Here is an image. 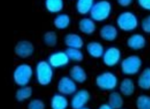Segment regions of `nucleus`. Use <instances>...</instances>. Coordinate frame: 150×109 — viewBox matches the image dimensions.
<instances>
[{"instance_id":"8","label":"nucleus","mask_w":150,"mask_h":109,"mask_svg":"<svg viewBox=\"0 0 150 109\" xmlns=\"http://www.w3.org/2000/svg\"><path fill=\"white\" fill-rule=\"evenodd\" d=\"M56 89L58 93L69 96L75 94L78 90L77 84L69 76H63L57 82Z\"/></svg>"},{"instance_id":"18","label":"nucleus","mask_w":150,"mask_h":109,"mask_svg":"<svg viewBox=\"0 0 150 109\" xmlns=\"http://www.w3.org/2000/svg\"><path fill=\"white\" fill-rule=\"evenodd\" d=\"M119 92L123 96H132L136 91V84L129 77H125L119 83Z\"/></svg>"},{"instance_id":"26","label":"nucleus","mask_w":150,"mask_h":109,"mask_svg":"<svg viewBox=\"0 0 150 109\" xmlns=\"http://www.w3.org/2000/svg\"><path fill=\"white\" fill-rule=\"evenodd\" d=\"M43 42L47 47H55L58 43V35L55 30H47L43 35Z\"/></svg>"},{"instance_id":"34","label":"nucleus","mask_w":150,"mask_h":109,"mask_svg":"<svg viewBox=\"0 0 150 109\" xmlns=\"http://www.w3.org/2000/svg\"><path fill=\"white\" fill-rule=\"evenodd\" d=\"M81 109H90L89 108H87V107H85V108H81Z\"/></svg>"},{"instance_id":"31","label":"nucleus","mask_w":150,"mask_h":109,"mask_svg":"<svg viewBox=\"0 0 150 109\" xmlns=\"http://www.w3.org/2000/svg\"><path fill=\"white\" fill-rule=\"evenodd\" d=\"M137 4L141 9L150 11V0H138Z\"/></svg>"},{"instance_id":"12","label":"nucleus","mask_w":150,"mask_h":109,"mask_svg":"<svg viewBox=\"0 0 150 109\" xmlns=\"http://www.w3.org/2000/svg\"><path fill=\"white\" fill-rule=\"evenodd\" d=\"M99 35L105 42H113L119 35V29L112 23H105L100 28Z\"/></svg>"},{"instance_id":"3","label":"nucleus","mask_w":150,"mask_h":109,"mask_svg":"<svg viewBox=\"0 0 150 109\" xmlns=\"http://www.w3.org/2000/svg\"><path fill=\"white\" fill-rule=\"evenodd\" d=\"M119 79L112 71H104L96 76L95 84L96 88L104 91H112L119 86Z\"/></svg>"},{"instance_id":"15","label":"nucleus","mask_w":150,"mask_h":109,"mask_svg":"<svg viewBox=\"0 0 150 109\" xmlns=\"http://www.w3.org/2000/svg\"><path fill=\"white\" fill-rule=\"evenodd\" d=\"M78 29L83 35H92L96 30V23L90 17H82L78 22Z\"/></svg>"},{"instance_id":"7","label":"nucleus","mask_w":150,"mask_h":109,"mask_svg":"<svg viewBox=\"0 0 150 109\" xmlns=\"http://www.w3.org/2000/svg\"><path fill=\"white\" fill-rule=\"evenodd\" d=\"M101 59L106 67H114L120 64L122 60V53L118 47L110 46L105 49Z\"/></svg>"},{"instance_id":"29","label":"nucleus","mask_w":150,"mask_h":109,"mask_svg":"<svg viewBox=\"0 0 150 109\" xmlns=\"http://www.w3.org/2000/svg\"><path fill=\"white\" fill-rule=\"evenodd\" d=\"M27 109H46V103L41 99L35 98L28 102Z\"/></svg>"},{"instance_id":"4","label":"nucleus","mask_w":150,"mask_h":109,"mask_svg":"<svg viewBox=\"0 0 150 109\" xmlns=\"http://www.w3.org/2000/svg\"><path fill=\"white\" fill-rule=\"evenodd\" d=\"M34 73L35 71L31 64L27 63L19 64L13 71V81L18 87L28 86L33 77Z\"/></svg>"},{"instance_id":"13","label":"nucleus","mask_w":150,"mask_h":109,"mask_svg":"<svg viewBox=\"0 0 150 109\" xmlns=\"http://www.w3.org/2000/svg\"><path fill=\"white\" fill-rule=\"evenodd\" d=\"M127 47L133 51H140L144 49L147 44V40L144 35L134 33L131 35L126 40Z\"/></svg>"},{"instance_id":"2","label":"nucleus","mask_w":150,"mask_h":109,"mask_svg":"<svg viewBox=\"0 0 150 109\" xmlns=\"http://www.w3.org/2000/svg\"><path fill=\"white\" fill-rule=\"evenodd\" d=\"M117 27L125 32H132L139 27V18L133 11H125L118 15L116 19Z\"/></svg>"},{"instance_id":"32","label":"nucleus","mask_w":150,"mask_h":109,"mask_svg":"<svg viewBox=\"0 0 150 109\" xmlns=\"http://www.w3.org/2000/svg\"><path fill=\"white\" fill-rule=\"evenodd\" d=\"M132 0H118L117 1V4L120 5L121 7H125V8L129 7L130 5H132Z\"/></svg>"},{"instance_id":"6","label":"nucleus","mask_w":150,"mask_h":109,"mask_svg":"<svg viewBox=\"0 0 150 109\" xmlns=\"http://www.w3.org/2000/svg\"><path fill=\"white\" fill-rule=\"evenodd\" d=\"M142 59L137 54H130L123 59L120 68L123 75L127 76H136L141 72L142 67Z\"/></svg>"},{"instance_id":"17","label":"nucleus","mask_w":150,"mask_h":109,"mask_svg":"<svg viewBox=\"0 0 150 109\" xmlns=\"http://www.w3.org/2000/svg\"><path fill=\"white\" fill-rule=\"evenodd\" d=\"M69 76L76 84H83L88 80V74L80 64H75L69 70Z\"/></svg>"},{"instance_id":"19","label":"nucleus","mask_w":150,"mask_h":109,"mask_svg":"<svg viewBox=\"0 0 150 109\" xmlns=\"http://www.w3.org/2000/svg\"><path fill=\"white\" fill-rule=\"evenodd\" d=\"M70 106V101L67 96L60 93H55L52 96L50 100L51 109H67Z\"/></svg>"},{"instance_id":"11","label":"nucleus","mask_w":150,"mask_h":109,"mask_svg":"<svg viewBox=\"0 0 150 109\" xmlns=\"http://www.w3.org/2000/svg\"><path fill=\"white\" fill-rule=\"evenodd\" d=\"M47 60L54 69L66 67L70 62V59L65 51H56L52 52L47 57Z\"/></svg>"},{"instance_id":"10","label":"nucleus","mask_w":150,"mask_h":109,"mask_svg":"<svg viewBox=\"0 0 150 109\" xmlns=\"http://www.w3.org/2000/svg\"><path fill=\"white\" fill-rule=\"evenodd\" d=\"M91 100V94L87 89H80L71 96L70 107L72 109H81L85 108Z\"/></svg>"},{"instance_id":"30","label":"nucleus","mask_w":150,"mask_h":109,"mask_svg":"<svg viewBox=\"0 0 150 109\" xmlns=\"http://www.w3.org/2000/svg\"><path fill=\"white\" fill-rule=\"evenodd\" d=\"M141 30L145 34H150V14L142 18L141 22Z\"/></svg>"},{"instance_id":"28","label":"nucleus","mask_w":150,"mask_h":109,"mask_svg":"<svg viewBox=\"0 0 150 109\" xmlns=\"http://www.w3.org/2000/svg\"><path fill=\"white\" fill-rule=\"evenodd\" d=\"M137 109H150V96L141 94L136 100Z\"/></svg>"},{"instance_id":"22","label":"nucleus","mask_w":150,"mask_h":109,"mask_svg":"<svg viewBox=\"0 0 150 109\" xmlns=\"http://www.w3.org/2000/svg\"><path fill=\"white\" fill-rule=\"evenodd\" d=\"M93 0H78L75 4V8L77 14L85 17L90 14L94 4Z\"/></svg>"},{"instance_id":"27","label":"nucleus","mask_w":150,"mask_h":109,"mask_svg":"<svg viewBox=\"0 0 150 109\" xmlns=\"http://www.w3.org/2000/svg\"><path fill=\"white\" fill-rule=\"evenodd\" d=\"M67 56L69 58L70 61H73L76 63H80L84 59V54L81 49L76 48H67L65 50Z\"/></svg>"},{"instance_id":"33","label":"nucleus","mask_w":150,"mask_h":109,"mask_svg":"<svg viewBox=\"0 0 150 109\" xmlns=\"http://www.w3.org/2000/svg\"><path fill=\"white\" fill-rule=\"evenodd\" d=\"M97 109H113L112 107L108 104V103H102L100 104V106L98 107V108Z\"/></svg>"},{"instance_id":"20","label":"nucleus","mask_w":150,"mask_h":109,"mask_svg":"<svg viewBox=\"0 0 150 109\" xmlns=\"http://www.w3.org/2000/svg\"><path fill=\"white\" fill-rule=\"evenodd\" d=\"M71 16L67 13H60L55 15L53 19V25L58 30H66L71 24Z\"/></svg>"},{"instance_id":"1","label":"nucleus","mask_w":150,"mask_h":109,"mask_svg":"<svg viewBox=\"0 0 150 109\" xmlns=\"http://www.w3.org/2000/svg\"><path fill=\"white\" fill-rule=\"evenodd\" d=\"M55 76L54 68L47 60H40L35 67V76L36 82L43 87L51 84Z\"/></svg>"},{"instance_id":"9","label":"nucleus","mask_w":150,"mask_h":109,"mask_svg":"<svg viewBox=\"0 0 150 109\" xmlns=\"http://www.w3.org/2000/svg\"><path fill=\"white\" fill-rule=\"evenodd\" d=\"M35 51L33 42L27 40H19L15 46L14 52L16 56L22 59L31 58Z\"/></svg>"},{"instance_id":"25","label":"nucleus","mask_w":150,"mask_h":109,"mask_svg":"<svg viewBox=\"0 0 150 109\" xmlns=\"http://www.w3.org/2000/svg\"><path fill=\"white\" fill-rule=\"evenodd\" d=\"M33 95V89L31 86L19 87L15 94V98L18 102H24L30 100Z\"/></svg>"},{"instance_id":"5","label":"nucleus","mask_w":150,"mask_h":109,"mask_svg":"<svg viewBox=\"0 0 150 109\" xmlns=\"http://www.w3.org/2000/svg\"><path fill=\"white\" fill-rule=\"evenodd\" d=\"M112 13V4L109 1L102 0L95 2L89 14L90 18L96 23H102L107 20Z\"/></svg>"},{"instance_id":"23","label":"nucleus","mask_w":150,"mask_h":109,"mask_svg":"<svg viewBox=\"0 0 150 109\" xmlns=\"http://www.w3.org/2000/svg\"><path fill=\"white\" fill-rule=\"evenodd\" d=\"M44 7L51 14L58 15L64 8V2L63 0H46L44 2Z\"/></svg>"},{"instance_id":"14","label":"nucleus","mask_w":150,"mask_h":109,"mask_svg":"<svg viewBox=\"0 0 150 109\" xmlns=\"http://www.w3.org/2000/svg\"><path fill=\"white\" fill-rule=\"evenodd\" d=\"M64 42L67 48L81 49L84 46V40L80 34L70 32L64 37Z\"/></svg>"},{"instance_id":"35","label":"nucleus","mask_w":150,"mask_h":109,"mask_svg":"<svg viewBox=\"0 0 150 109\" xmlns=\"http://www.w3.org/2000/svg\"><path fill=\"white\" fill-rule=\"evenodd\" d=\"M120 109H127V108H120Z\"/></svg>"},{"instance_id":"16","label":"nucleus","mask_w":150,"mask_h":109,"mask_svg":"<svg viewBox=\"0 0 150 109\" xmlns=\"http://www.w3.org/2000/svg\"><path fill=\"white\" fill-rule=\"evenodd\" d=\"M105 51L104 45L99 41L92 40L86 44V52L89 56L93 59L102 58Z\"/></svg>"},{"instance_id":"24","label":"nucleus","mask_w":150,"mask_h":109,"mask_svg":"<svg viewBox=\"0 0 150 109\" xmlns=\"http://www.w3.org/2000/svg\"><path fill=\"white\" fill-rule=\"evenodd\" d=\"M108 103L113 109H120L124 106V98L119 91H111L108 97Z\"/></svg>"},{"instance_id":"21","label":"nucleus","mask_w":150,"mask_h":109,"mask_svg":"<svg viewBox=\"0 0 150 109\" xmlns=\"http://www.w3.org/2000/svg\"><path fill=\"white\" fill-rule=\"evenodd\" d=\"M138 88L141 90H150V67H146L139 73L137 80Z\"/></svg>"}]
</instances>
